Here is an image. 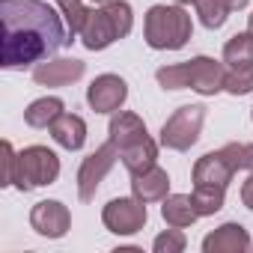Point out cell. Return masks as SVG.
<instances>
[{"label": "cell", "instance_id": "1", "mask_svg": "<svg viewBox=\"0 0 253 253\" xmlns=\"http://www.w3.org/2000/svg\"><path fill=\"white\" fill-rule=\"evenodd\" d=\"M72 45L63 12L45 0H0V66L27 69Z\"/></svg>", "mask_w": 253, "mask_h": 253}, {"label": "cell", "instance_id": "2", "mask_svg": "<svg viewBox=\"0 0 253 253\" xmlns=\"http://www.w3.org/2000/svg\"><path fill=\"white\" fill-rule=\"evenodd\" d=\"M107 134H110V140L119 149L122 167L128 170L131 176H140L149 167H155V161H158V143L149 137L146 122L137 113H131V110H116L113 119H110Z\"/></svg>", "mask_w": 253, "mask_h": 253}, {"label": "cell", "instance_id": "3", "mask_svg": "<svg viewBox=\"0 0 253 253\" xmlns=\"http://www.w3.org/2000/svg\"><path fill=\"white\" fill-rule=\"evenodd\" d=\"M155 81L164 89H194L200 95H217L226 84V69L211 57H194L185 63L161 66L155 72Z\"/></svg>", "mask_w": 253, "mask_h": 253}, {"label": "cell", "instance_id": "4", "mask_svg": "<svg viewBox=\"0 0 253 253\" xmlns=\"http://www.w3.org/2000/svg\"><path fill=\"white\" fill-rule=\"evenodd\" d=\"M131 27H134L131 3L110 0V3H101V9H89V18L81 30V42H84L86 51H104L113 42L128 36Z\"/></svg>", "mask_w": 253, "mask_h": 253}, {"label": "cell", "instance_id": "5", "mask_svg": "<svg viewBox=\"0 0 253 253\" xmlns=\"http://www.w3.org/2000/svg\"><path fill=\"white\" fill-rule=\"evenodd\" d=\"M191 36H194V24H191V12H185V6L155 3L146 12L143 39L152 51H179L191 42Z\"/></svg>", "mask_w": 253, "mask_h": 253}, {"label": "cell", "instance_id": "6", "mask_svg": "<svg viewBox=\"0 0 253 253\" xmlns=\"http://www.w3.org/2000/svg\"><path fill=\"white\" fill-rule=\"evenodd\" d=\"M60 176V158L54 149L48 146H27L15 155V173H12V185L27 194L33 188H45L54 185Z\"/></svg>", "mask_w": 253, "mask_h": 253}, {"label": "cell", "instance_id": "7", "mask_svg": "<svg viewBox=\"0 0 253 253\" xmlns=\"http://www.w3.org/2000/svg\"><path fill=\"white\" fill-rule=\"evenodd\" d=\"M206 122V107L203 104H185L179 107L164 125H161V146L173 152H188L203 131Z\"/></svg>", "mask_w": 253, "mask_h": 253}, {"label": "cell", "instance_id": "8", "mask_svg": "<svg viewBox=\"0 0 253 253\" xmlns=\"http://www.w3.org/2000/svg\"><path fill=\"white\" fill-rule=\"evenodd\" d=\"M116 161H119V149L110 137H107V143H101L95 152H89L81 161V167H78V197H81V203H89L95 197V191L101 188V182L107 179V173L113 170Z\"/></svg>", "mask_w": 253, "mask_h": 253}, {"label": "cell", "instance_id": "9", "mask_svg": "<svg viewBox=\"0 0 253 253\" xmlns=\"http://www.w3.org/2000/svg\"><path fill=\"white\" fill-rule=\"evenodd\" d=\"M146 220H149L146 203L137 197H116L101 209V223L113 235H134L146 226Z\"/></svg>", "mask_w": 253, "mask_h": 253}, {"label": "cell", "instance_id": "10", "mask_svg": "<svg viewBox=\"0 0 253 253\" xmlns=\"http://www.w3.org/2000/svg\"><path fill=\"white\" fill-rule=\"evenodd\" d=\"M128 98V84L119 75H98L86 86V104L95 113H116Z\"/></svg>", "mask_w": 253, "mask_h": 253}, {"label": "cell", "instance_id": "11", "mask_svg": "<svg viewBox=\"0 0 253 253\" xmlns=\"http://www.w3.org/2000/svg\"><path fill=\"white\" fill-rule=\"evenodd\" d=\"M30 226L42 238H63L72 229V211L60 200H42L30 209Z\"/></svg>", "mask_w": 253, "mask_h": 253}, {"label": "cell", "instance_id": "12", "mask_svg": "<svg viewBox=\"0 0 253 253\" xmlns=\"http://www.w3.org/2000/svg\"><path fill=\"white\" fill-rule=\"evenodd\" d=\"M84 72H86V63L84 60L63 57V60H48V63L33 66V81L39 86H69V84L81 81Z\"/></svg>", "mask_w": 253, "mask_h": 253}, {"label": "cell", "instance_id": "13", "mask_svg": "<svg viewBox=\"0 0 253 253\" xmlns=\"http://www.w3.org/2000/svg\"><path fill=\"white\" fill-rule=\"evenodd\" d=\"M250 244L253 241H250L247 229L241 223L229 220L203 238V253H244V250H250Z\"/></svg>", "mask_w": 253, "mask_h": 253}, {"label": "cell", "instance_id": "14", "mask_svg": "<svg viewBox=\"0 0 253 253\" xmlns=\"http://www.w3.org/2000/svg\"><path fill=\"white\" fill-rule=\"evenodd\" d=\"M235 170L229 167V161L223 158V152H206L203 158H197L194 164V185H220L226 188L232 182Z\"/></svg>", "mask_w": 253, "mask_h": 253}, {"label": "cell", "instance_id": "15", "mask_svg": "<svg viewBox=\"0 0 253 253\" xmlns=\"http://www.w3.org/2000/svg\"><path fill=\"white\" fill-rule=\"evenodd\" d=\"M131 194L143 203H164L170 197V176L158 164L140 176H131Z\"/></svg>", "mask_w": 253, "mask_h": 253}, {"label": "cell", "instance_id": "16", "mask_svg": "<svg viewBox=\"0 0 253 253\" xmlns=\"http://www.w3.org/2000/svg\"><path fill=\"white\" fill-rule=\"evenodd\" d=\"M48 131H51L54 143L63 146V149H69V152H78V149H84V143H86V122H84L78 113H63V116H57V122L51 125Z\"/></svg>", "mask_w": 253, "mask_h": 253}, {"label": "cell", "instance_id": "17", "mask_svg": "<svg viewBox=\"0 0 253 253\" xmlns=\"http://www.w3.org/2000/svg\"><path fill=\"white\" fill-rule=\"evenodd\" d=\"M63 113H66L63 98L45 95V98L30 101V107L24 110V122L30 125V128H51V125L57 122V116H63Z\"/></svg>", "mask_w": 253, "mask_h": 253}, {"label": "cell", "instance_id": "18", "mask_svg": "<svg viewBox=\"0 0 253 253\" xmlns=\"http://www.w3.org/2000/svg\"><path fill=\"white\" fill-rule=\"evenodd\" d=\"M161 217L167 220V226L185 229V226H191L200 214H197V209H194L191 194H170V197L164 200V206H161Z\"/></svg>", "mask_w": 253, "mask_h": 253}, {"label": "cell", "instance_id": "19", "mask_svg": "<svg viewBox=\"0 0 253 253\" xmlns=\"http://www.w3.org/2000/svg\"><path fill=\"white\" fill-rule=\"evenodd\" d=\"M191 200H194L197 214H200V217H209V214H217V211L223 209V203H226V188H220V185H194Z\"/></svg>", "mask_w": 253, "mask_h": 253}, {"label": "cell", "instance_id": "20", "mask_svg": "<svg viewBox=\"0 0 253 253\" xmlns=\"http://www.w3.org/2000/svg\"><path fill=\"white\" fill-rule=\"evenodd\" d=\"M223 63L235 66H253V33H235L226 45H223Z\"/></svg>", "mask_w": 253, "mask_h": 253}, {"label": "cell", "instance_id": "21", "mask_svg": "<svg viewBox=\"0 0 253 253\" xmlns=\"http://www.w3.org/2000/svg\"><path fill=\"white\" fill-rule=\"evenodd\" d=\"M194 6H197V15H200L203 27H209V30H220L229 18V6L223 0H197Z\"/></svg>", "mask_w": 253, "mask_h": 253}, {"label": "cell", "instance_id": "22", "mask_svg": "<svg viewBox=\"0 0 253 253\" xmlns=\"http://www.w3.org/2000/svg\"><path fill=\"white\" fill-rule=\"evenodd\" d=\"M57 9L63 12L66 18V27H69V39L75 42V36H81L86 18H89V9L81 3V0H57Z\"/></svg>", "mask_w": 253, "mask_h": 253}, {"label": "cell", "instance_id": "23", "mask_svg": "<svg viewBox=\"0 0 253 253\" xmlns=\"http://www.w3.org/2000/svg\"><path fill=\"white\" fill-rule=\"evenodd\" d=\"M220 152H223V158L229 161V167L235 173L238 170L253 173V143H226Z\"/></svg>", "mask_w": 253, "mask_h": 253}, {"label": "cell", "instance_id": "24", "mask_svg": "<svg viewBox=\"0 0 253 253\" xmlns=\"http://www.w3.org/2000/svg\"><path fill=\"white\" fill-rule=\"evenodd\" d=\"M223 89L229 95H247V92H253V66H235L232 72H226Z\"/></svg>", "mask_w": 253, "mask_h": 253}, {"label": "cell", "instance_id": "25", "mask_svg": "<svg viewBox=\"0 0 253 253\" xmlns=\"http://www.w3.org/2000/svg\"><path fill=\"white\" fill-rule=\"evenodd\" d=\"M185 247H188V238H185V232H182L179 226L164 229V232L152 241V250H155V253H182Z\"/></svg>", "mask_w": 253, "mask_h": 253}, {"label": "cell", "instance_id": "26", "mask_svg": "<svg viewBox=\"0 0 253 253\" xmlns=\"http://www.w3.org/2000/svg\"><path fill=\"white\" fill-rule=\"evenodd\" d=\"M15 149H12V143L9 140H3V164H6V170H3V182L0 185H12V173H15Z\"/></svg>", "mask_w": 253, "mask_h": 253}, {"label": "cell", "instance_id": "27", "mask_svg": "<svg viewBox=\"0 0 253 253\" xmlns=\"http://www.w3.org/2000/svg\"><path fill=\"white\" fill-rule=\"evenodd\" d=\"M241 203L253 211V173H250V176H247V182L241 185Z\"/></svg>", "mask_w": 253, "mask_h": 253}, {"label": "cell", "instance_id": "28", "mask_svg": "<svg viewBox=\"0 0 253 253\" xmlns=\"http://www.w3.org/2000/svg\"><path fill=\"white\" fill-rule=\"evenodd\" d=\"M223 3L229 6V12H235V9H244V6L250 3V0H223Z\"/></svg>", "mask_w": 253, "mask_h": 253}, {"label": "cell", "instance_id": "29", "mask_svg": "<svg viewBox=\"0 0 253 253\" xmlns=\"http://www.w3.org/2000/svg\"><path fill=\"white\" fill-rule=\"evenodd\" d=\"M173 3H179V6H188V3H197V0H173Z\"/></svg>", "mask_w": 253, "mask_h": 253}, {"label": "cell", "instance_id": "30", "mask_svg": "<svg viewBox=\"0 0 253 253\" xmlns=\"http://www.w3.org/2000/svg\"><path fill=\"white\" fill-rule=\"evenodd\" d=\"M247 30H250V33H253V12H250V15H247Z\"/></svg>", "mask_w": 253, "mask_h": 253}, {"label": "cell", "instance_id": "31", "mask_svg": "<svg viewBox=\"0 0 253 253\" xmlns=\"http://www.w3.org/2000/svg\"><path fill=\"white\" fill-rule=\"evenodd\" d=\"M92 3H110V0H92Z\"/></svg>", "mask_w": 253, "mask_h": 253}, {"label": "cell", "instance_id": "32", "mask_svg": "<svg viewBox=\"0 0 253 253\" xmlns=\"http://www.w3.org/2000/svg\"><path fill=\"white\" fill-rule=\"evenodd\" d=\"M250 119H253V110H250Z\"/></svg>", "mask_w": 253, "mask_h": 253}, {"label": "cell", "instance_id": "33", "mask_svg": "<svg viewBox=\"0 0 253 253\" xmlns=\"http://www.w3.org/2000/svg\"><path fill=\"white\" fill-rule=\"evenodd\" d=\"M250 247H253V244H250Z\"/></svg>", "mask_w": 253, "mask_h": 253}]
</instances>
